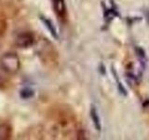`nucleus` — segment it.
<instances>
[{"instance_id": "f257e3e1", "label": "nucleus", "mask_w": 149, "mask_h": 140, "mask_svg": "<svg viewBox=\"0 0 149 140\" xmlns=\"http://www.w3.org/2000/svg\"><path fill=\"white\" fill-rule=\"evenodd\" d=\"M0 64L4 71L8 74H16L21 68V61L18 55L13 52L5 53L1 59H0Z\"/></svg>"}, {"instance_id": "f03ea898", "label": "nucleus", "mask_w": 149, "mask_h": 140, "mask_svg": "<svg viewBox=\"0 0 149 140\" xmlns=\"http://www.w3.org/2000/svg\"><path fill=\"white\" fill-rule=\"evenodd\" d=\"M15 44L21 49H27L34 44V36L31 33H22L18 35L15 39Z\"/></svg>"}, {"instance_id": "7ed1b4c3", "label": "nucleus", "mask_w": 149, "mask_h": 140, "mask_svg": "<svg viewBox=\"0 0 149 140\" xmlns=\"http://www.w3.org/2000/svg\"><path fill=\"white\" fill-rule=\"evenodd\" d=\"M54 9L59 16L63 17L65 14V5L63 0H54Z\"/></svg>"}, {"instance_id": "20e7f679", "label": "nucleus", "mask_w": 149, "mask_h": 140, "mask_svg": "<svg viewBox=\"0 0 149 140\" xmlns=\"http://www.w3.org/2000/svg\"><path fill=\"white\" fill-rule=\"evenodd\" d=\"M10 137V127L7 124L0 125V139H8Z\"/></svg>"}, {"instance_id": "39448f33", "label": "nucleus", "mask_w": 149, "mask_h": 140, "mask_svg": "<svg viewBox=\"0 0 149 140\" xmlns=\"http://www.w3.org/2000/svg\"><path fill=\"white\" fill-rule=\"evenodd\" d=\"M91 116L93 123H94V125H95V127L97 128V130H101L100 118H99V116H98V114H97L95 107H93V106L91 107Z\"/></svg>"}, {"instance_id": "423d86ee", "label": "nucleus", "mask_w": 149, "mask_h": 140, "mask_svg": "<svg viewBox=\"0 0 149 140\" xmlns=\"http://www.w3.org/2000/svg\"><path fill=\"white\" fill-rule=\"evenodd\" d=\"M35 94L34 90H32L30 88H23L20 91V96L22 98V99H30Z\"/></svg>"}, {"instance_id": "0eeeda50", "label": "nucleus", "mask_w": 149, "mask_h": 140, "mask_svg": "<svg viewBox=\"0 0 149 140\" xmlns=\"http://www.w3.org/2000/svg\"><path fill=\"white\" fill-rule=\"evenodd\" d=\"M43 20V22H44V23H45V25L48 27V29L49 30V32L51 33V35H52L53 36H55V37H58V36H57V33H56V30H55V28H54V26L52 25V23H51V22L49 21V20H46V19H42Z\"/></svg>"}]
</instances>
